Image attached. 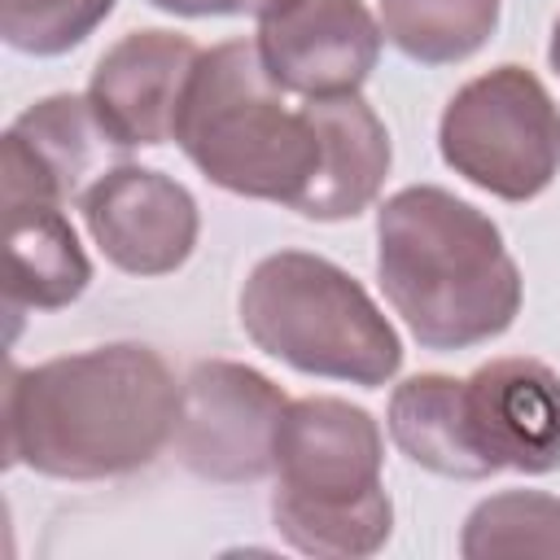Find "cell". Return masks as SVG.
Wrapping results in <instances>:
<instances>
[{
	"label": "cell",
	"mask_w": 560,
	"mask_h": 560,
	"mask_svg": "<svg viewBox=\"0 0 560 560\" xmlns=\"http://www.w3.org/2000/svg\"><path fill=\"white\" fill-rule=\"evenodd\" d=\"M245 337L306 372L381 389L402 368V341L372 293L332 258L306 249H276L254 262L241 284Z\"/></svg>",
	"instance_id": "cell-4"
},
{
	"label": "cell",
	"mask_w": 560,
	"mask_h": 560,
	"mask_svg": "<svg viewBox=\"0 0 560 560\" xmlns=\"http://www.w3.org/2000/svg\"><path fill=\"white\" fill-rule=\"evenodd\" d=\"M184 381L144 341H109L4 372V464L57 481L149 468L179 424Z\"/></svg>",
	"instance_id": "cell-1"
},
{
	"label": "cell",
	"mask_w": 560,
	"mask_h": 560,
	"mask_svg": "<svg viewBox=\"0 0 560 560\" xmlns=\"http://www.w3.org/2000/svg\"><path fill=\"white\" fill-rule=\"evenodd\" d=\"M464 560H560V499L547 490H499L481 499L459 534Z\"/></svg>",
	"instance_id": "cell-17"
},
{
	"label": "cell",
	"mask_w": 560,
	"mask_h": 560,
	"mask_svg": "<svg viewBox=\"0 0 560 560\" xmlns=\"http://www.w3.org/2000/svg\"><path fill=\"white\" fill-rule=\"evenodd\" d=\"M118 149L96 122L88 96L57 92L18 114L0 140V201H79V192L109 171Z\"/></svg>",
	"instance_id": "cell-12"
},
{
	"label": "cell",
	"mask_w": 560,
	"mask_h": 560,
	"mask_svg": "<svg viewBox=\"0 0 560 560\" xmlns=\"http://www.w3.org/2000/svg\"><path fill=\"white\" fill-rule=\"evenodd\" d=\"M438 149L472 188L499 201H534L560 175V109L529 66L503 61L455 88Z\"/></svg>",
	"instance_id": "cell-5"
},
{
	"label": "cell",
	"mask_w": 560,
	"mask_h": 560,
	"mask_svg": "<svg viewBox=\"0 0 560 560\" xmlns=\"http://www.w3.org/2000/svg\"><path fill=\"white\" fill-rule=\"evenodd\" d=\"M385 39L420 66H455L486 48L499 0H376Z\"/></svg>",
	"instance_id": "cell-16"
},
{
	"label": "cell",
	"mask_w": 560,
	"mask_h": 560,
	"mask_svg": "<svg viewBox=\"0 0 560 560\" xmlns=\"http://www.w3.org/2000/svg\"><path fill=\"white\" fill-rule=\"evenodd\" d=\"M547 57H551V70L560 74V18H556V26H551V48H547Z\"/></svg>",
	"instance_id": "cell-21"
},
{
	"label": "cell",
	"mask_w": 560,
	"mask_h": 560,
	"mask_svg": "<svg viewBox=\"0 0 560 560\" xmlns=\"http://www.w3.org/2000/svg\"><path fill=\"white\" fill-rule=\"evenodd\" d=\"M284 96L254 39L214 44L188 74L171 140L223 192L298 210L319 171V131Z\"/></svg>",
	"instance_id": "cell-3"
},
{
	"label": "cell",
	"mask_w": 560,
	"mask_h": 560,
	"mask_svg": "<svg viewBox=\"0 0 560 560\" xmlns=\"http://www.w3.org/2000/svg\"><path fill=\"white\" fill-rule=\"evenodd\" d=\"M175 18H262L284 0H149Z\"/></svg>",
	"instance_id": "cell-20"
},
{
	"label": "cell",
	"mask_w": 560,
	"mask_h": 560,
	"mask_svg": "<svg viewBox=\"0 0 560 560\" xmlns=\"http://www.w3.org/2000/svg\"><path fill=\"white\" fill-rule=\"evenodd\" d=\"M472 438L494 472L542 477L560 468V372L529 354L481 363L464 381Z\"/></svg>",
	"instance_id": "cell-11"
},
{
	"label": "cell",
	"mask_w": 560,
	"mask_h": 560,
	"mask_svg": "<svg viewBox=\"0 0 560 560\" xmlns=\"http://www.w3.org/2000/svg\"><path fill=\"white\" fill-rule=\"evenodd\" d=\"M254 44L280 92L319 101L368 83L385 31L363 0H284L258 18Z\"/></svg>",
	"instance_id": "cell-9"
},
{
	"label": "cell",
	"mask_w": 560,
	"mask_h": 560,
	"mask_svg": "<svg viewBox=\"0 0 560 560\" xmlns=\"http://www.w3.org/2000/svg\"><path fill=\"white\" fill-rule=\"evenodd\" d=\"M118 0H0V35L31 57H61L79 48Z\"/></svg>",
	"instance_id": "cell-19"
},
{
	"label": "cell",
	"mask_w": 560,
	"mask_h": 560,
	"mask_svg": "<svg viewBox=\"0 0 560 560\" xmlns=\"http://www.w3.org/2000/svg\"><path fill=\"white\" fill-rule=\"evenodd\" d=\"M4 219V311H61L70 306L88 280L92 262L57 201H0Z\"/></svg>",
	"instance_id": "cell-14"
},
{
	"label": "cell",
	"mask_w": 560,
	"mask_h": 560,
	"mask_svg": "<svg viewBox=\"0 0 560 560\" xmlns=\"http://www.w3.org/2000/svg\"><path fill=\"white\" fill-rule=\"evenodd\" d=\"M284 407V389L258 368L206 359L184 376L175 455L201 481H262L276 468V424Z\"/></svg>",
	"instance_id": "cell-6"
},
{
	"label": "cell",
	"mask_w": 560,
	"mask_h": 560,
	"mask_svg": "<svg viewBox=\"0 0 560 560\" xmlns=\"http://www.w3.org/2000/svg\"><path fill=\"white\" fill-rule=\"evenodd\" d=\"M302 105L319 131V171L306 197L298 201V214L319 219V223L363 214L381 197L389 162H394L385 122L359 92L319 96Z\"/></svg>",
	"instance_id": "cell-13"
},
{
	"label": "cell",
	"mask_w": 560,
	"mask_h": 560,
	"mask_svg": "<svg viewBox=\"0 0 560 560\" xmlns=\"http://www.w3.org/2000/svg\"><path fill=\"white\" fill-rule=\"evenodd\" d=\"M385 424H389L394 446L411 464H420L438 477L481 481L494 472L472 438L468 407H464V381H455L446 372H420V376H407L402 385H394Z\"/></svg>",
	"instance_id": "cell-15"
},
{
	"label": "cell",
	"mask_w": 560,
	"mask_h": 560,
	"mask_svg": "<svg viewBox=\"0 0 560 560\" xmlns=\"http://www.w3.org/2000/svg\"><path fill=\"white\" fill-rule=\"evenodd\" d=\"M79 214L96 249L127 276H171L179 271L201 232L192 192L136 162H114L79 192Z\"/></svg>",
	"instance_id": "cell-8"
},
{
	"label": "cell",
	"mask_w": 560,
	"mask_h": 560,
	"mask_svg": "<svg viewBox=\"0 0 560 560\" xmlns=\"http://www.w3.org/2000/svg\"><path fill=\"white\" fill-rule=\"evenodd\" d=\"M381 424L332 394L293 398L276 424V494L289 503H363L381 494Z\"/></svg>",
	"instance_id": "cell-7"
},
{
	"label": "cell",
	"mask_w": 560,
	"mask_h": 560,
	"mask_svg": "<svg viewBox=\"0 0 560 560\" xmlns=\"http://www.w3.org/2000/svg\"><path fill=\"white\" fill-rule=\"evenodd\" d=\"M201 48L166 26L127 31L101 52L88 79V105L118 149H153L175 136L179 101Z\"/></svg>",
	"instance_id": "cell-10"
},
{
	"label": "cell",
	"mask_w": 560,
	"mask_h": 560,
	"mask_svg": "<svg viewBox=\"0 0 560 560\" xmlns=\"http://www.w3.org/2000/svg\"><path fill=\"white\" fill-rule=\"evenodd\" d=\"M271 525L302 556H315V560H363V556H376L389 542L394 503H389L385 490L363 499V503H332V508L271 499Z\"/></svg>",
	"instance_id": "cell-18"
},
{
	"label": "cell",
	"mask_w": 560,
	"mask_h": 560,
	"mask_svg": "<svg viewBox=\"0 0 560 560\" xmlns=\"http://www.w3.org/2000/svg\"><path fill=\"white\" fill-rule=\"evenodd\" d=\"M381 289L424 350L494 341L521 315V271L503 232L438 184H411L376 210Z\"/></svg>",
	"instance_id": "cell-2"
}]
</instances>
